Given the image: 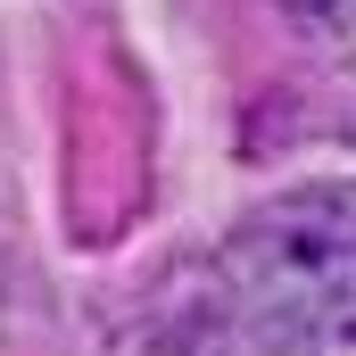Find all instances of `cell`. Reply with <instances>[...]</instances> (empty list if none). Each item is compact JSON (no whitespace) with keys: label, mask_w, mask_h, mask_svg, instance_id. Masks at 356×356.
Segmentation results:
<instances>
[{"label":"cell","mask_w":356,"mask_h":356,"mask_svg":"<svg viewBox=\"0 0 356 356\" xmlns=\"http://www.w3.org/2000/svg\"><path fill=\"white\" fill-rule=\"evenodd\" d=\"M224 323L249 356L348 348L356 340V191L315 182L257 207L216 257Z\"/></svg>","instance_id":"6da1fadb"},{"label":"cell","mask_w":356,"mask_h":356,"mask_svg":"<svg viewBox=\"0 0 356 356\" xmlns=\"http://www.w3.org/2000/svg\"><path fill=\"white\" fill-rule=\"evenodd\" d=\"M290 8H298V17H315V25H340V33L356 25V0H290Z\"/></svg>","instance_id":"7a4b0ae2"}]
</instances>
